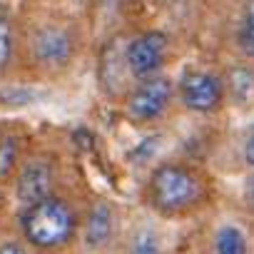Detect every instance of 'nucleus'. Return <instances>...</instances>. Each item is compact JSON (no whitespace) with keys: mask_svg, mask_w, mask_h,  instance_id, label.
<instances>
[{"mask_svg":"<svg viewBox=\"0 0 254 254\" xmlns=\"http://www.w3.org/2000/svg\"><path fill=\"white\" fill-rule=\"evenodd\" d=\"M75 212L72 207L60 197H45L30 207H23L20 214V229L25 239L40 249H55L70 242L75 234Z\"/></svg>","mask_w":254,"mask_h":254,"instance_id":"f257e3e1","label":"nucleus"},{"mask_svg":"<svg viewBox=\"0 0 254 254\" xmlns=\"http://www.w3.org/2000/svg\"><path fill=\"white\" fill-rule=\"evenodd\" d=\"M202 194V185L197 175L182 165H160L150 177V197L152 204L165 212L175 214L192 207Z\"/></svg>","mask_w":254,"mask_h":254,"instance_id":"f03ea898","label":"nucleus"},{"mask_svg":"<svg viewBox=\"0 0 254 254\" xmlns=\"http://www.w3.org/2000/svg\"><path fill=\"white\" fill-rule=\"evenodd\" d=\"M53 182H55L53 162L45 157H33L20 167L15 177V197L23 207H30L53 194Z\"/></svg>","mask_w":254,"mask_h":254,"instance_id":"7ed1b4c3","label":"nucleus"},{"mask_svg":"<svg viewBox=\"0 0 254 254\" xmlns=\"http://www.w3.org/2000/svg\"><path fill=\"white\" fill-rule=\"evenodd\" d=\"M165 55H167V38L160 30H150L127 45L125 60H127V67H130L132 75L147 77L162 67Z\"/></svg>","mask_w":254,"mask_h":254,"instance_id":"20e7f679","label":"nucleus"},{"mask_svg":"<svg viewBox=\"0 0 254 254\" xmlns=\"http://www.w3.org/2000/svg\"><path fill=\"white\" fill-rule=\"evenodd\" d=\"M182 102L194 112H212L222 102V80L212 72L192 70L180 82Z\"/></svg>","mask_w":254,"mask_h":254,"instance_id":"39448f33","label":"nucleus"},{"mask_svg":"<svg viewBox=\"0 0 254 254\" xmlns=\"http://www.w3.org/2000/svg\"><path fill=\"white\" fill-rule=\"evenodd\" d=\"M172 97V82L165 77H152L142 82L127 100V110L135 120H155L165 112Z\"/></svg>","mask_w":254,"mask_h":254,"instance_id":"423d86ee","label":"nucleus"},{"mask_svg":"<svg viewBox=\"0 0 254 254\" xmlns=\"http://www.w3.org/2000/svg\"><path fill=\"white\" fill-rule=\"evenodd\" d=\"M33 53L43 65H65L72 55V40L60 28H43L33 38Z\"/></svg>","mask_w":254,"mask_h":254,"instance_id":"0eeeda50","label":"nucleus"},{"mask_svg":"<svg viewBox=\"0 0 254 254\" xmlns=\"http://www.w3.org/2000/svg\"><path fill=\"white\" fill-rule=\"evenodd\" d=\"M20 165V137L13 130H0V182H8Z\"/></svg>","mask_w":254,"mask_h":254,"instance_id":"6e6552de","label":"nucleus"},{"mask_svg":"<svg viewBox=\"0 0 254 254\" xmlns=\"http://www.w3.org/2000/svg\"><path fill=\"white\" fill-rule=\"evenodd\" d=\"M85 234H87V244H92V247L107 242V237L112 234V209L105 202H100V204L92 207V212L87 217Z\"/></svg>","mask_w":254,"mask_h":254,"instance_id":"1a4fd4ad","label":"nucleus"},{"mask_svg":"<svg viewBox=\"0 0 254 254\" xmlns=\"http://www.w3.org/2000/svg\"><path fill=\"white\" fill-rule=\"evenodd\" d=\"M214 247H217V254H247V239L242 229L234 224H227L217 232Z\"/></svg>","mask_w":254,"mask_h":254,"instance_id":"9d476101","label":"nucleus"},{"mask_svg":"<svg viewBox=\"0 0 254 254\" xmlns=\"http://www.w3.org/2000/svg\"><path fill=\"white\" fill-rule=\"evenodd\" d=\"M13 50H15V38H13V25L10 20L0 13V77H3L10 67L13 60Z\"/></svg>","mask_w":254,"mask_h":254,"instance_id":"9b49d317","label":"nucleus"},{"mask_svg":"<svg viewBox=\"0 0 254 254\" xmlns=\"http://www.w3.org/2000/svg\"><path fill=\"white\" fill-rule=\"evenodd\" d=\"M239 48L254 58V0H249L244 10V23L239 28Z\"/></svg>","mask_w":254,"mask_h":254,"instance_id":"f8f14e48","label":"nucleus"},{"mask_svg":"<svg viewBox=\"0 0 254 254\" xmlns=\"http://www.w3.org/2000/svg\"><path fill=\"white\" fill-rule=\"evenodd\" d=\"M229 82H232V92L239 97V100H247L252 92H254V75L247 70V67H237L229 72Z\"/></svg>","mask_w":254,"mask_h":254,"instance_id":"ddd939ff","label":"nucleus"},{"mask_svg":"<svg viewBox=\"0 0 254 254\" xmlns=\"http://www.w3.org/2000/svg\"><path fill=\"white\" fill-rule=\"evenodd\" d=\"M157 252H160V237L152 229H140L132 239L130 254H157Z\"/></svg>","mask_w":254,"mask_h":254,"instance_id":"4468645a","label":"nucleus"},{"mask_svg":"<svg viewBox=\"0 0 254 254\" xmlns=\"http://www.w3.org/2000/svg\"><path fill=\"white\" fill-rule=\"evenodd\" d=\"M0 254H28V249H25V244H20L15 239H8V242L0 244Z\"/></svg>","mask_w":254,"mask_h":254,"instance_id":"2eb2a0df","label":"nucleus"},{"mask_svg":"<svg viewBox=\"0 0 254 254\" xmlns=\"http://www.w3.org/2000/svg\"><path fill=\"white\" fill-rule=\"evenodd\" d=\"M244 157H247V165H249V167H254V132H252V135H249V140H247Z\"/></svg>","mask_w":254,"mask_h":254,"instance_id":"dca6fc26","label":"nucleus"}]
</instances>
